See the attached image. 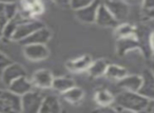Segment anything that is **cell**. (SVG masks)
Wrapping results in <instances>:
<instances>
[{"mask_svg":"<svg viewBox=\"0 0 154 113\" xmlns=\"http://www.w3.org/2000/svg\"><path fill=\"white\" fill-rule=\"evenodd\" d=\"M93 60L90 56L84 55L68 61L66 62V68L71 71H74V72H82L84 70H88Z\"/></svg>","mask_w":154,"mask_h":113,"instance_id":"obj_15","label":"cell"},{"mask_svg":"<svg viewBox=\"0 0 154 113\" xmlns=\"http://www.w3.org/2000/svg\"><path fill=\"white\" fill-rule=\"evenodd\" d=\"M150 69H151V71L153 72V74H154V61L151 64V67H150Z\"/></svg>","mask_w":154,"mask_h":113,"instance_id":"obj_32","label":"cell"},{"mask_svg":"<svg viewBox=\"0 0 154 113\" xmlns=\"http://www.w3.org/2000/svg\"><path fill=\"white\" fill-rule=\"evenodd\" d=\"M150 45H151V48L154 51V33L151 35V37H150Z\"/></svg>","mask_w":154,"mask_h":113,"instance_id":"obj_31","label":"cell"},{"mask_svg":"<svg viewBox=\"0 0 154 113\" xmlns=\"http://www.w3.org/2000/svg\"><path fill=\"white\" fill-rule=\"evenodd\" d=\"M148 98L143 96L138 92L122 90L119 94L115 96L114 104L124 111L132 112H143L148 104Z\"/></svg>","mask_w":154,"mask_h":113,"instance_id":"obj_1","label":"cell"},{"mask_svg":"<svg viewBox=\"0 0 154 113\" xmlns=\"http://www.w3.org/2000/svg\"><path fill=\"white\" fill-rule=\"evenodd\" d=\"M33 83L31 80H29L26 76L18 77L17 79H15L14 81H12L8 87L11 91H13L14 93L18 94V95H23V94L28 93L29 91H31L33 88Z\"/></svg>","mask_w":154,"mask_h":113,"instance_id":"obj_14","label":"cell"},{"mask_svg":"<svg viewBox=\"0 0 154 113\" xmlns=\"http://www.w3.org/2000/svg\"><path fill=\"white\" fill-rule=\"evenodd\" d=\"M54 76L49 70H38L33 74L32 83L34 86L40 89H49L52 88Z\"/></svg>","mask_w":154,"mask_h":113,"instance_id":"obj_12","label":"cell"},{"mask_svg":"<svg viewBox=\"0 0 154 113\" xmlns=\"http://www.w3.org/2000/svg\"><path fill=\"white\" fill-rule=\"evenodd\" d=\"M108 66H109V64H108L106 60L97 59L91 64V66L89 67V69L87 71L89 72L90 76L99 77V76H103V75L106 74V71H107Z\"/></svg>","mask_w":154,"mask_h":113,"instance_id":"obj_20","label":"cell"},{"mask_svg":"<svg viewBox=\"0 0 154 113\" xmlns=\"http://www.w3.org/2000/svg\"><path fill=\"white\" fill-rule=\"evenodd\" d=\"M143 112L154 113V98H150V99L148 100V104H147V106H146Z\"/></svg>","mask_w":154,"mask_h":113,"instance_id":"obj_26","label":"cell"},{"mask_svg":"<svg viewBox=\"0 0 154 113\" xmlns=\"http://www.w3.org/2000/svg\"><path fill=\"white\" fill-rule=\"evenodd\" d=\"M100 3V0H94L92 3H90L87 7L76 10L75 11V17L80 22H84V24H93L96 20L97 11H98Z\"/></svg>","mask_w":154,"mask_h":113,"instance_id":"obj_6","label":"cell"},{"mask_svg":"<svg viewBox=\"0 0 154 113\" xmlns=\"http://www.w3.org/2000/svg\"><path fill=\"white\" fill-rule=\"evenodd\" d=\"M74 86H75V81L73 78L66 76H61V77H54L52 88L54 90H56V91L63 93V92L68 91L69 89L73 88Z\"/></svg>","mask_w":154,"mask_h":113,"instance_id":"obj_19","label":"cell"},{"mask_svg":"<svg viewBox=\"0 0 154 113\" xmlns=\"http://www.w3.org/2000/svg\"><path fill=\"white\" fill-rule=\"evenodd\" d=\"M0 112H21V96L11 90H0Z\"/></svg>","mask_w":154,"mask_h":113,"instance_id":"obj_2","label":"cell"},{"mask_svg":"<svg viewBox=\"0 0 154 113\" xmlns=\"http://www.w3.org/2000/svg\"><path fill=\"white\" fill-rule=\"evenodd\" d=\"M23 54L28 59L32 61H39L49 57L50 50L42 43H32L23 46Z\"/></svg>","mask_w":154,"mask_h":113,"instance_id":"obj_5","label":"cell"},{"mask_svg":"<svg viewBox=\"0 0 154 113\" xmlns=\"http://www.w3.org/2000/svg\"><path fill=\"white\" fill-rule=\"evenodd\" d=\"M45 96L37 91H29L28 93L21 95V112L37 113L40 111L41 104Z\"/></svg>","mask_w":154,"mask_h":113,"instance_id":"obj_3","label":"cell"},{"mask_svg":"<svg viewBox=\"0 0 154 113\" xmlns=\"http://www.w3.org/2000/svg\"><path fill=\"white\" fill-rule=\"evenodd\" d=\"M61 107L60 102L56 96L54 95H47L43 97L41 108L39 112L41 113H57L60 112Z\"/></svg>","mask_w":154,"mask_h":113,"instance_id":"obj_16","label":"cell"},{"mask_svg":"<svg viewBox=\"0 0 154 113\" xmlns=\"http://www.w3.org/2000/svg\"><path fill=\"white\" fill-rule=\"evenodd\" d=\"M19 0H0V3H17Z\"/></svg>","mask_w":154,"mask_h":113,"instance_id":"obj_29","label":"cell"},{"mask_svg":"<svg viewBox=\"0 0 154 113\" xmlns=\"http://www.w3.org/2000/svg\"><path fill=\"white\" fill-rule=\"evenodd\" d=\"M117 21L126 19L129 15V7L122 0H107L105 3Z\"/></svg>","mask_w":154,"mask_h":113,"instance_id":"obj_11","label":"cell"},{"mask_svg":"<svg viewBox=\"0 0 154 113\" xmlns=\"http://www.w3.org/2000/svg\"><path fill=\"white\" fill-rule=\"evenodd\" d=\"M105 75L111 79L120 80L126 75H128V72H127V69L122 68L120 66H117V64H109Z\"/></svg>","mask_w":154,"mask_h":113,"instance_id":"obj_22","label":"cell"},{"mask_svg":"<svg viewBox=\"0 0 154 113\" xmlns=\"http://www.w3.org/2000/svg\"><path fill=\"white\" fill-rule=\"evenodd\" d=\"M94 0H71L70 1V7L72 8L74 11L76 10L82 9V8L87 7L90 3H92Z\"/></svg>","mask_w":154,"mask_h":113,"instance_id":"obj_24","label":"cell"},{"mask_svg":"<svg viewBox=\"0 0 154 113\" xmlns=\"http://www.w3.org/2000/svg\"><path fill=\"white\" fill-rule=\"evenodd\" d=\"M52 33L49 29H47L45 27L40 28L38 30H36L34 33L28 36L26 38H24L23 40L19 41L22 46L26 45H32V43H42V45H47L48 41L51 39Z\"/></svg>","mask_w":154,"mask_h":113,"instance_id":"obj_10","label":"cell"},{"mask_svg":"<svg viewBox=\"0 0 154 113\" xmlns=\"http://www.w3.org/2000/svg\"><path fill=\"white\" fill-rule=\"evenodd\" d=\"M147 15L149 16V17H151V18H154V9L148 10V11H147Z\"/></svg>","mask_w":154,"mask_h":113,"instance_id":"obj_30","label":"cell"},{"mask_svg":"<svg viewBox=\"0 0 154 113\" xmlns=\"http://www.w3.org/2000/svg\"><path fill=\"white\" fill-rule=\"evenodd\" d=\"M12 62L13 61L10 58H8L5 54L0 52V71H3V69L9 66L10 64H12Z\"/></svg>","mask_w":154,"mask_h":113,"instance_id":"obj_25","label":"cell"},{"mask_svg":"<svg viewBox=\"0 0 154 113\" xmlns=\"http://www.w3.org/2000/svg\"><path fill=\"white\" fill-rule=\"evenodd\" d=\"M95 100L99 106H111L112 104H114L115 97L112 95V93L110 91L106 89H100L97 90V92L95 93Z\"/></svg>","mask_w":154,"mask_h":113,"instance_id":"obj_21","label":"cell"},{"mask_svg":"<svg viewBox=\"0 0 154 113\" xmlns=\"http://www.w3.org/2000/svg\"><path fill=\"white\" fill-rule=\"evenodd\" d=\"M141 81H143L141 75H126L124 78L118 80L117 85L122 90L138 92L141 86Z\"/></svg>","mask_w":154,"mask_h":113,"instance_id":"obj_13","label":"cell"},{"mask_svg":"<svg viewBox=\"0 0 154 113\" xmlns=\"http://www.w3.org/2000/svg\"><path fill=\"white\" fill-rule=\"evenodd\" d=\"M135 30L132 26L130 24H124L122 26L117 27L116 29V35L118 38H122V37H129V36H134Z\"/></svg>","mask_w":154,"mask_h":113,"instance_id":"obj_23","label":"cell"},{"mask_svg":"<svg viewBox=\"0 0 154 113\" xmlns=\"http://www.w3.org/2000/svg\"><path fill=\"white\" fill-rule=\"evenodd\" d=\"M143 9H145L146 11L154 9V0H143Z\"/></svg>","mask_w":154,"mask_h":113,"instance_id":"obj_27","label":"cell"},{"mask_svg":"<svg viewBox=\"0 0 154 113\" xmlns=\"http://www.w3.org/2000/svg\"><path fill=\"white\" fill-rule=\"evenodd\" d=\"M84 96H85V92L82 89L80 88L76 87L74 86L73 88L69 89L68 91L63 92L62 93V97L66 102H70L72 105H76V104H79L82 99H84Z\"/></svg>","mask_w":154,"mask_h":113,"instance_id":"obj_18","label":"cell"},{"mask_svg":"<svg viewBox=\"0 0 154 113\" xmlns=\"http://www.w3.org/2000/svg\"><path fill=\"white\" fill-rule=\"evenodd\" d=\"M95 24L100 27H105V28H115L118 24V21L111 13V11L108 9L107 5L105 3H100L98 11H97Z\"/></svg>","mask_w":154,"mask_h":113,"instance_id":"obj_7","label":"cell"},{"mask_svg":"<svg viewBox=\"0 0 154 113\" xmlns=\"http://www.w3.org/2000/svg\"><path fill=\"white\" fill-rule=\"evenodd\" d=\"M26 72L23 67L20 66L19 64H15V62H12V64H10L8 67H5V68L3 69L2 73H1L2 81L5 86H9L12 81L17 79L18 77L26 76Z\"/></svg>","mask_w":154,"mask_h":113,"instance_id":"obj_8","label":"cell"},{"mask_svg":"<svg viewBox=\"0 0 154 113\" xmlns=\"http://www.w3.org/2000/svg\"><path fill=\"white\" fill-rule=\"evenodd\" d=\"M153 59H154V55H153Z\"/></svg>","mask_w":154,"mask_h":113,"instance_id":"obj_33","label":"cell"},{"mask_svg":"<svg viewBox=\"0 0 154 113\" xmlns=\"http://www.w3.org/2000/svg\"><path fill=\"white\" fill-rule=\"evenodd\" d=\"M139 47V43L134 38V36H129V37H122V38H118L117 41V52L120 56L125 55L127 52L134 50Z\"/></svg>","mask_w":154,"mask_h":113,"instance_id":"obj_17","label":"cell"},{"mask_svg":"<svg viewBox=\"0 0 154 113\" xmlns=\"http://www.w3.org/2000/svg\"><path fill=\"white\" fill-rule=\"evenodd\" d=\"M53 1L60 7H70L71 0H53Z\"/></svg>","mask_w":154,"mask_h":113,"instance_id":"obj_28","label":"cell"},{"mask_svg":"<svg viewBox=\"0 0 154 113\" xmlns=\"http://www.w3.org/2000/svg\"><path fill=\"white\" fill-rule=\"evenodd\" d=\"M45 24L41 21L36 19H33V18H30V19H26L21 21L20 24H18L17 28H16L15 34L13 36V40L16 41H21L23 40L24 38H26L28 36H30L32 33H34L36 30L40 28H43Z\"/></svg>","mask_w":154,"mask_h":113,"instance_id":"obj_4","label":"cell"},{"mask_svg":"<svg viewBox=\"0 0 154 113\" xmlns=\"http://www.w3.org/2000/svg\"><path fill=\"white\" fill-rule=\"evenodd\" d=\"M141 86L138 90V93L147 97L148 99L154 98V74L151 69L145 70L141 74Z\"/></svg>","mask_w":154,"mask_h":113,"instance_id":"obj_9","label":"cell"}]
</instances>
